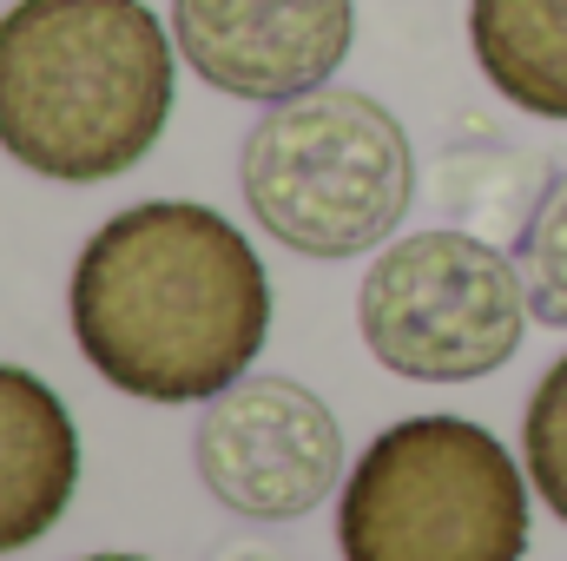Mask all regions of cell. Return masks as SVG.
Here are the masks:
<instances>
[{"instance_id": "6da1fadb", "label": "cell", "mask_w": 567, "mask_h": 561, "mask_svg": "<svg viewBox=\"0 0 567 561\" xmlns=\"http://www.w3.org/2000/svg\"><path fill=\"white\" fill-rule=\"evenodd\" d=\"M73 337L86 364L140 404H212L271 330V278L251 238L192 198L106 218L73 265Z\"/></svg>"}, {"instance_id": "5b68a950", "label": "cell", "mask_w": 567, "mask_h": 561, "mask_svg": "<svg viewBox=\"0 0 567 561\" xmlns=\"http://www.w3.org/2000/svg\"><path fill=\"white\" fill-rule=\"evenodd\" d=\"M528 284L475 232H416L377 252L357 290L363 344L416 384H475L522 350Z\"/></svg>"}, {"instance_id": "9c48e42d", "label": "cell", "mask_w": 567, "mask_h": 561, "mask_svg": "<svg viewBox=\"0 0 567 561\" xmlns=\"http://www.w3.org/2000/svg\"><path fill=\"white\" fill-rule=\"evenodd\" d=\"M482 80L542 120H567V0H468Z\"/></svg>"}, {"instance_id": "277c9868", "label": "cell", "mask_w": 567, "mask_h": 561, "mask_svg": "<svg viewBox=\"0 0 567 561\" xmlns=\"http://www.w3.org/2000/svg\"><path fill=\"white\" fill-rule=\"evenodd\" d=\"M337 549L343 561H522V469L468 417L390 422L343 482Z\"/></svg>"}, {"instance_id": "7a4b0ae2", "label": "cell", "mask_w": 567, "mask_h": 561, "mask_svg": "<svg viewBox=\"0 0 567 561\" xmlns=\"http://www.w3.org/2000/svg\"><path fill=\"white\" fill-rule=\"evenodd\" d=\"M172 33L145 0L0 13V152L60 185L133 172L172 120Z\"/></svg>"}, {"instance_id": "4fadbf2b", "label": "cell", "mask_w": 567, "mask_h": 561, "mask_svg": "<svg viewBox=\"0 0 567 561\" xmlns=\"http://www.w3.org/2000/svg\"><path fill=\"white\" fill-rule=\"evenodd\" d=\"M86 561H145V555H86Z\"/></svg>"}, {"instance_id": "30bf717a", "label": "cell", "mask_w": 567, "mask_h": 561, "mask_svg": "<svg viewBox=\"0 0 567 561\" xmlns=\"http://www.w3.org/2000/svg\"><path fill=\"white\" fill-rule=\"evenodd\" d=\"M515 265H522V284H528V310L542 324L567 330V172H555L528 218H522V238H515Z\"/></svg>"}, {"instance_id": "3957f363", "label": "cell", "mask_w": 567, "mask_h": 561, "mask_svg": "<svg viewBox=\"0 0 567 561\" xmlns=\"http://www.w3.org/2000/svg\"><path fill=\"white\" fill-rule=\"evenodd\" d=\"M245 205L303 258H357L390 245L416 198V152L403 120L350 86L278 100L245 133Z\"/></svg>"}, {"instance_id": "52a82bcc", "label": "cell", "mask_w": 567, "mask_h": 561, "mask_svg": "<svg viewBox=\"0 0 567 561\" xmlns=\"http://www.w3.org/2000/svg\"><path fill=\"white\" fill-rule=\"evenodd\" d=\"M357 0H172L178 60L231 100H297L350 60Z\"/></svg>"}, {"instance_id": "7c38bea8", "label": "cell", "mask_w": 567, "mask_h": 561, "mask_svg": "<svg viewBox=\"0 0 567 561\" xmlns=\"http://www.w3.org/2000/svg\"><path fill=\"white\" fill-rule=\"evenodd\" d=\"M212 561H284L278 549H258V542H238V549H218Z\"/></svg>"}, {"instance_id": "ba28073f", "label": "cell", "mask_w": 567, "mask_h": 561, "mask_svg": "<svg viewBox=\"0 0 567 561\" xmlns=\"http://www.w3.org/2000/svg\"><path fill=\"white\" fill-rule=\"evenodd\" d=\"M80 489V429L66 404L33 377L0 364V555L40 542Z\"/></svg>"}, {"instance_id": "8992f818", "label": "cell", "mask_w": 567, "mask_h": 561, "mask_svg": "<svg viewBox=\"0 0 567 561\" xmlns=\"http://www.w3.org/2000/svg\"><path fill=\"white\" fill-rule=\"evenodd\" d=\"M198 482L251 522H297L323 509L343 469V422L290 377H238L218 390L192 436Z\"/></svg>"}, {"instance_id": "8fae6325", "label": "cell", "mask_w": 567, "mask_h": 561, "mask_svg": "<svg viewBox=\"0 0 567 561\" xmlns=\"http://www.w3.org/2000/svg\"><path fill=\"white\" fill-rule=\"evenodd\" d=\"M522 456H528V482L542 489V502L567 522V357L548 364V377H542L535 397H528Z\"/></svg>"}]
</instances>
